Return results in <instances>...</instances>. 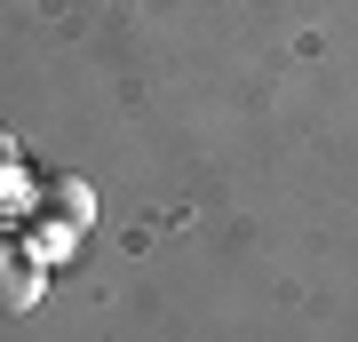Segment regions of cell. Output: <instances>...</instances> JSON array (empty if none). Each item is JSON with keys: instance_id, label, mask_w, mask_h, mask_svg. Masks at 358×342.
Segmentation results:
<instances>
[{"instance_id": "cell-1", "label": "cell", "mask_w": 358, "mask_h": 342, "mask_svg": "<svg viewBox=\"0 0 358 342\" xmlns=\"http://www.w3.org/2000/svg\"><path fill=\"white\" fill-rule=\"evenodd\" d=\"M40 303V247H16L0 231V318H24Z\"/></svg>"}]
</instances>
